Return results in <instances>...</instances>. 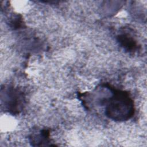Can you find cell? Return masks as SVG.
Wrapping results in <instances>:
<instances>
[{
	"label": "cell",
	"mask_w": 147,
	"mask_h": 147,
	"mask_svg": "<svg viewBox=\"0 0 147 147\" xmlns=\"http://www.w3.org/2000/svg\"><path fill=\"white\" fill-rule=\"evenodd\" d=\"M134 111L133 101L128 93L115 90L106 106V115L113 120L122 121L131 118Z\"/></svg>",
	"instance_id": "cell-1"
},
{
	"label": "cell",
	"mask_w": 147,
	"mask_h": 147,
	"mask_svg": "<svg viewBox=\"0 0 147 147\" xmlns=\"http://www.w3.org/2000/svg\"><path fill=\"white\" fill-rule=\"evenodd\" d=\"M120 45L126 51H133L137 48L136 41L129 34H122L118 37Z\"/></svg>",
	"instance_id": "cell-2"
},
{
	"label": "cell",
	"mask_w": 147,
	"mask_h": 147,
	"mask_svg": "<svg viewBox=\"0 0 147 147\" xmlns=\"http://www.w3.org/2000/svg\"><path fill=\"white\" fill-rule=\"evenodd\" d=\"M9 96L7 97V105L9 107V109L12 110H18V105L21 103V96H19V94L16 92L13 91L11 93H9L7 94Z\"/></svg>",
	"instance_id": "cell-3"
}]
</instances>
